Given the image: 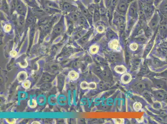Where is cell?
Wrapping results in <instances>:
<instances>
[{
    "mask_svg": "<svg viewBox=\"0 0 167 124\" xmlns=\"http://www.w3.org/2000/svg\"><path fill=\"white\" fill-rule=\"evenodd\" d=\"M161 1V0H154V2L155 3V4H158V3H159V2L160 1Z\"/></svg>",
    "mask_w": 167,
    "mask_h": 124,
    "instance_id": "7402d4cb",
    "label": "cell"
},
{
    "mask_svg": "<svg viewBox=\"0 0 167 124\" xmlns=\"http://www.w3.org/2000/svg\"><path fill=\"white\" fill-rule=\"evenodd\" d=\"M153 8L151 5H147L144 9L145 14L147 18H149L151 17L153 12Z\"/></svg>",
    "mask_w": 167,
    "mask_h": 124,
    "instance_id": "52a82bcc",
    "label": "cell"
},
{
    "mask_svg": "<svg viewBox=\"0 0 167 124\" xmlns=\"http://www.w3.org/2000/svg\"><path fill=\"white\" fill-rule=\"evenodd\" d=\"M80 86H81V89H93L96 88V84L94 82H91L88 83L87 82H81Z\"/></svg>",
    "mask_w": 167,
    "mask_h": 124,
    "instance_id": "3957f363",
    "label": "cell"
},
{
    "mask_svg": "<svg viewBox=\"0 0 167 124\" xmlns=\"http://www.w3.org/2000/svg\"><path fill=\"white\" fill-rule=\"evenodd\" d=\"M144 2L147 5H151L154 2V0H144Z\"/></svg>",
    "mask_w": 167,
    "mask_h": 124,
    "instance_id": "ffe728a7",
    "label": "cell"
},
{
    "mask_svg": "<svg viewBox=\"0 0 167 124\" xmlns=\"http://www.w3.org/2000/svg\"><path fill=\"white\" fill-rule=\"evenodd\" d=\"M36 17L34 15L33 11L32 10L28 11V14L27 15V20L25 21V23L27 25H30L35 23L36 20Z\"/></svg>",
    "mask_w": 167,
    "mask_h": 124,
    "instance_id": "7a4b0ae2",
    "label": "cell"
},
{
    "mask_svg": "<svg viewBox=\"0 0 167 124\" xmlns=\"http://www.w3.org/2000/svg\"><path fill=\"white\" fill-rule=\"evenodd\" d=\"M130 14L133 17H136L137 15V8L135 4L132 5L130 7Z\"/></svg>",
    "mask_w": 167,
    "mask_h": 124,
    "instance_id": "8fae6325",
    "label": "cell"
},
{
    "mask_svg": "<svg viewBox=\"0 0 167 124\" xmlns=\"http://www.w3.org/2000/svg\"><path fill=\"white\" fill-rule=\"evenodd\" d=\"M60 9L64 12L69 14L78 11V8L69 1H62L60 2Z\"/></svg>",
    "mask_w": 167,
    "mask_h": 124,
    "instance_id": "6da1fadb",
    "label": "cell"
},
{
    "mask_svg": "<svg viewBox=\"0 0 167 124\" xmlns=\"http://www.w3.org/2000/svg\"><path fill=\"white\" fill-rule=\"evenodd\" d=\"M142 104L139 102H135L133 105V108L134 110L138 111L142 108Z\"/></svg>",
    "mask_w": 167,
    "mask_h": 124,
    "instance_id": "7c38bea8",
    "label": "cell"
},
{
    "mask_svg": "<svg viewBox=\"0 0 167 124\" xmlns=\"http://www.w3.org/2000/svg\"><path fill=\"white\" fill-rule=\"evenodd\" d=\"M118 0H112V4H111V7L112 8H114L117 4Z\"/></svg>",
    "mask_w": 167,
    "mask_h": 124,
    "instance_id": "d6986e66",
    "label": "cell"
},
{
    "mask_svg": "<svg viewBox=\"0 0 167 124\" xmlns=\"http://www.w3.org/2000/svg\"><path fill=\"white\" fill-rule=\"evenodd\" d=\"M109 47L110 48L113 50H117L119 47V43L116 40H114L110 43L109 44Z\"/></svg>",
    "mask_w": 167,
    "mask_h": 124,
    "instance_id": "30bf717a",
    "label": "cell"
},
{
    "mask_svg": "<svg viewBox=\"0 0 167 124\" xmlns=\"http://www.w3.org/2000/svg\"><path fill=\"white\" fill-rule=\"evenodd\" d=\"M112 0H106V4L107 7L109 8L111 7V4H112Z\"/></svg>",
    "mask_w": 167,
    "mask_h": 124,
    "instance_id": "44dd1931",
    "label": "cell"
},
{
    "mask_svg": "<svg viewBox=\"0 0 167 124\" xmlns=\"http://www.w3.org/2000/svg\"><path fill=\"white\" fill-rule=\"evenodd\" d=\"M128 4L125 1H120L118 4V9L120 13H125L127 12Z\"/></svg>",
    "mask_w": 167,
    "mask_h": 124,
    "instance_id": "277c9868",
    "label": "cell"
},
{
    "mask_svg": "<svg viewBox=\"0 0 167 124\" xmlns=\"http://www.w3.org/2000/svg\"><path fill=\"white\" fill-rule=\"evenodd\" d=\"M158 23V18L157 16L155 15L150 21V26L152 28H155L157 26Z\"/></svg>",
    "mask_w": 167,
    "mask_h": 124,
    "instance_id": "9c48e42d",
    "label": "cell"
},
{
    "mask_svg": "<svg viewBox=\"0 0 167 124\" xmlns=\"http://www.w3.org/2000/svg\"><path fill=\"white\" fill-rule=\"evenodd\" d=\"M100 14L99 10L97 9H95L94 13V20L95 21H97L100 19Z\"/></svg>",
    "mask_w": 167,
    "mask_h": 124,
    "instance_id": "4fadbf2b",
    "label": "cell"
},
{
    "mask_svg": "<svg viewBox=\"0 0 167 124\" xmlns=\"http://www.w3.org/2000/svg\"><path fill=\"white\" fill-rule=\"evenodd\" d=\"M138 48V45L135 43H132L130 46V48L131 49V51H135L137 50Z\"/></svg>",
    "mask_w": 167,
    "mask_h": 124,
    "instance_id": "2e32d148",
    "label": "cell"
},
{
    "mask_svg": "<svg viewBox=\"0 0 167 124\" xmlns=\"http://www.w3.org/2000/svg\"><path fill=\"white\" fill-rule=\"evenodd\" d=\"M115 71L116 73L119 74H124L127 73V69L123 65H119L116 66L114 68Z\"/></svg>",
    "mask_w": 167,
    "mask_h": 124,
    "instance_id": "ba28073f",
    "label": "cell"
},
{
    "mask_svg": "<svg viewBox=\"0 0 167 124\" xmlns=\"http://www.w3.org/2000/svg\"><path fill=\"white\" fill-rule=\"evenodd\" d=\"M99 50V48L97 46H93L90 49V53L92 54H96L98 52Z\"/></svg>",
    "mask_w": 167,
    "mask_h": 124,
    "instance_id": "5bb4252c",
    "label": "cell"
},
{
    "mask_svg": "<svg viewBox=\"0 0 167 124\" xmlns=\"http://www.w3.org/2000/svg\"><path fill=\"white\" fill-rule=\"evenodd\" d=\"M121 80L124 84H129L132 80V76L129 73H124L121 77Z\"/></svg>",
    "mask_w": 167,
    "mask_h": 124,
    "instance_id": "5b68a950",
    "label": "cell"
},
{
    "mask_svg": "<svg viewBox=\"0 0 167 124\" xmlns=\"http://www.w3.org/2000/svg\"><path fill=\"white\" fill-rule=\"evenodd\" d=\"M162 13L164 15H167V2H166L161 7Z\"/></svg>",
    "mask_w": 167,
    "mask_h": 124,
    "instance_id": "9a60e30c",
    "label": "cell"
},
{
    "mask_svg": "<svg viewBox=\"0 0 167 124\" xmlns=\"http://www.w3.org/2000/svg\"><path fill=\"white\" fill-rule=\"evenodd\" d=\"M27 3H28V4L30 5V6H32V5H34L35 8L36 7H37V6H36L35 4H34L35 3V0H26Z\"/></svg>",
    "mask_w": 167,
    "mask_h": 124,
    "instance_id": "ac0fdd59",
    "label": "cell"
},
{
    "mask_svg": "<svg viewBox=\"0 0 167 124\" xmlns=\"http://www.w3.org/2000/svg\"><path fill=\"white\" fill-rule=\"evenodd\" d=\"M44 7L47 8H50V9H57L59 10V7L56 3L53 1L46 0L45 1Z\"/></svg>",
    "mask_w": 167,
    "mask_h": 124,
    "instance_id": "8992f818",
    "label": "cell"
},
{
    "mask_svg": "<svg viewBox=\"0 0 167 124\" xmlns=\"http://www.w3.org/2000/svg\"><path fill=\"white\" fill-rule=\"evenodd\" d=\"M113 120H114V123L116 124L124 123V120L123 119H114Z\"/></svg>",
    "mask_w": 167,
    "mask_h": 124,
    "instance_id": "e0dca14e",
    "label": "cell"
}]
</instances>
